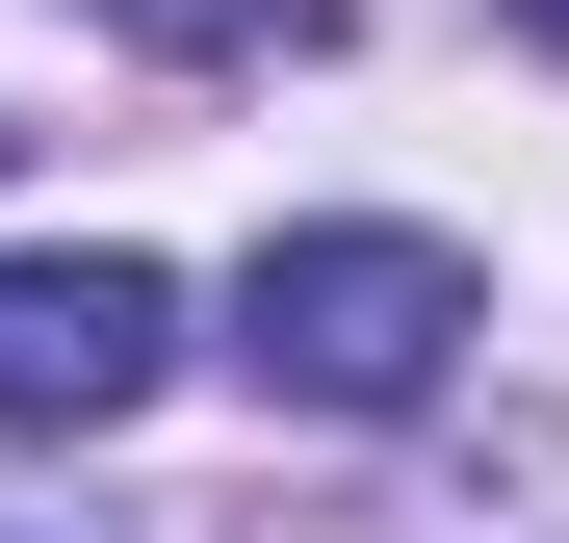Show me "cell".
<instances>
[{
  "mask_svg": "<svg viewBox=\"0 0 569 543\" xmlns=\"http://www.w3.org/2000/svg\"><path fill=\"white\" fill-rule=\"evenodd\" d=\"M156 362H181L156 259H0V440H104Z\"/></svg>",
  "mask_w": 569,
  "mask_h": 543,
  "instance_id": "obj_2",
  "label": "cell"
},
{
  "mask_svg": "<svg viewBox=\"0 0 569 543\" xmlns=\"http://www.w3.org/2000/svg\"><path fill=\"white\" fill-rule=\"evenodd\" d=\"M518 27H543V52H569V0H518Z\"/></svg>",
  "mask_w": 569,
  "mask_h": 543,
  "instance_id": "obj_5",
  "label": "cell"
},
{
  "mask_svg": "<svg viewBox=\"0 0 569 543\" xmlns=\"http://www.w3.org/2000/svg\"><path fill=\"white\" fill-rule=\"evenodd\" d=\"M0 543H104V517H0Z\"/></svg>",
  "mask_w": 569,
  "mask_h": 543,
  "instance_id": "obj_4",
  "label": "cell"
},
{
  "mask_svg": "<svg viewBox=\"0 0 569 543\" xmlns=\"http://www.w3.org/2000/svg\"><path fill=\"white\" fill-rule=\"evenodd\" d=\"M104 27H181V52H337V0H104Z\"/></svg>",
  "mask_w": 569,
  "mask_h": 543,
  "instance_id": "obj_3",
  "label": "cell"
},
{
  "mask_svg": "<svg viewBox=\"0 0 569 543\" xmlns=\"http://www.w3.org/2000/svg\"><path fill=\"white\" fill-rule=\"evenodd\" d=\"M466 336H492V285H466L440 233H259L233 259V362L284 414H440Z\"/></svg>",
  "mask_w": 569,
  "mask_h": 543,
  "instance_id": "obj_1",
  "label": "cell"
}]
</instances>
